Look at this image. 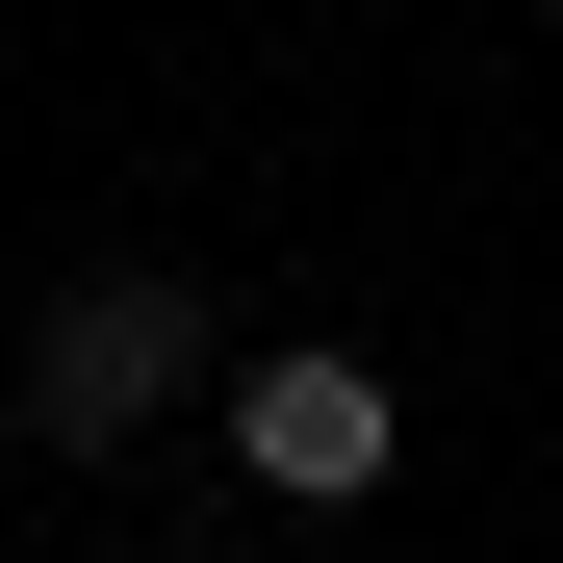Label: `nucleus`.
Instances as JSON below:
<instances>
[{"label":"nucleus","mask_w":563,"mask_h":563,"mask_svg":"<svg viewBox=\"0 0 563 563\" xmlns=\"http://www.w3.org/2000/svg\"><path fill=\"white\" fill-rule=\"evenodd\" d=\"M179 385H206V308H179L154 256H103V282H52V308H26V435H52V461H129Z\"/></svg>","instance_id":"nucleus-1"},{"label":"nucleus","mask_w":563,"mask_h":563,"mask_svg":"<svg viewBox=\"0 0 563 563\" xmlns=\"http://www.w3.org/2000/svg\"><path fill=\"white\" fill-rule=\"evenodd\" d=\"M231 461H256L282 512H358V487L410 461V385H385L358 333H256V358H231Z\"/></svg>","instance_id":"nucleus-2"}]
</instances>
